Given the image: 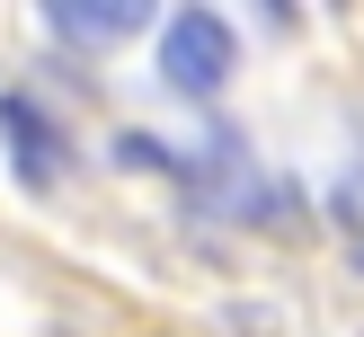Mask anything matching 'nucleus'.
Wrapping results in <instances>:
<instances>
[{"label": "nucleus", "mask_w": 364, "mask_h": 337, "mask_svg": "<svg viewBox=\"0 0 364 337\" xmlns=\"http://www.w3.org/2000/svg\"><path fill=\"white\" fill-rule=\"evenodd\" d=\"M231 71H240V35H231L213 9H178L169 35H160V80L187 89V98H223Z\"/></svg>", "instance_id": "1"}, {"label": "nucleus", "mask_w": 364, "mask_h": 337, "mask_svg": "<svg viewBox=\"0 0 364 337\" xmlns=\"http://www.w3.org/2000/svg\"><path fill=\"white\" fill-rule=\"evenodd\" d=\"M0 133H9V169L18 187H63V142H53V124L36 116V98H0Z\"/></svg>", "instance_id": "2"}, {"label": "nucleus", "mask_w": 364, "mask_h": 337, "mask_svg": "<svg viewBox=\"0 0 364 337\" xmlns=\"http://www.w3.org/2000/svg\"><path fill=\"white\" fill-rule=\"evenodd\" d=\"M45 18H53V35H71V45H116V35H134L151 9H142V0H53Z\"/></svg>", "instance_id": "3"}, {"label": "nucleus", "mask_w": 364, "mask_h": 337, "mask_svg": "<svg viewBox=\"0 0 364 337\" xmlns=\"http://www.w3.org/2000/svg\"><path fill=\"white\" fill-rule=\"evenodd\" d=\"M355 266H364V231H355Z\"/></svg>", "instance_id": "4"}]
</instances>
